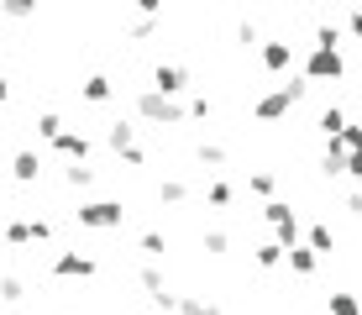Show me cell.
Listing matches in <instances>:
<instances>
[{
	"mask_svg": "<svg viewBox=\"0 0 362 315\" xmlns=\"http://www.w3.org/2000/svg\"><path fill=\"white\" fill-rule=\"evenodd\" d=\"M305 95H310V79H289V84H279V90L257 95V100H252V116H257V121H284Z\"/></svg>",
	"mask_w": 362,
	"mask_h": 315,
	"instance_id": "obj_1",
	"label": "cell"
},
{
	"mask_svg": "<svg viewBox=\"0 0 362 315\" xmlns=\"http://www.w3.org/2000/svg\"><path fill=\"white\" fill-rule=\"evenodd\" d=\"M136 116H142L147 126H184V121H189V110H184L173 95H158L153 84H147V90L136 95Z\"/></svg>",
	"mask_w": 362,
	"mask_h": 315,
	"instance_id": "obj_2",
	"label": "cell"
},
{
	"mask_svg": "<svg viewBox=\"0 0 362 315\" xmlns=\"http://www.w3.org/2000/svg\"><path fill=\"white\" fill-rule=\"evenodd\" d=\"M74 221H79L84 231H121L127 210H121V200H84V205L74 210Z\"/></svg>",
	"mask_w": 362,
	"mask_h": 315,
	"instance_id": "obj_3",
	"label": "cell"
},
{
	"mask_svg": "<svg viewBox=\"0 0 362 315\" xmlns=\"http://www.w3.org/2000/svg\"><path fill=\"white\" fill-rule=\"evenodd\" d=\"M341 74H346V58H341V47H310V58H305V79H310V84L341 79Z\"/></svg>",
	"mask_w": 362,
	"mask_h": 315,
	"instance_id": "obj_4",
	"label": "cell"
},
{
	"mask_svg": "<svg viewBox=\"0 0 362 315\" xmlns=\"http://www.w3.org/2000/svg\"><path fill=\"white\" fill-rule=\"evenodd\" d=\"M0 236H6L11 247H32V242H47V236H53V221H42V216L37 221H11Z\"/></svg>",
	"mask_w": 362,
	"mask_h": 315,
	"instance_id": "obj_5",
	"label": "cell"
},
{
	"mask_svg": "<svg viewBox=\"0 0 362 315\" xmlns=\"http://www.w3.org/2000/svg\"><path fill=\"white\" fill-rule=\"evenodd\" d=\"M153 90L179 100L184 90H189V69H184V63H158V69H153Z\"/></svg>",
	"mask_w": 362,
	"mask_h": 315,
	"instance_id": "obj_6",
	"label": "cell"
},
{
	"mask_svg": "<svg viewBox=\"0 0 362 315\" xmlns=\"http://www.w3.org/2000/svg\"><path fill=\"white\" fill-rule=\"evenodd\" d=\"M95 268H100V263L90 258V252H58V258H53L58 279H95Z\"/></svg>",
	"mask_w": 362,
	"mask_h": 315,
	"instance_id": "obj_7",
	"label": "cell"
},
{
	"mask_svg": "<svg viewBox=\"0 0 362 315\" xmlns=\"http://www.w3.org/2000/svg\"><path fill=\"white\" fill-rule=\"evenodd\" d=\"M257 58H263V69H268V74H289V69H294V47H289V42H279V37L257 47Z\"/></svg>",
	"mask_w": 362,
	"mask_h": 315,
	"instance_id": "obj_8",
	"label": "cell"
},
{
	"mask_svg": "<svg viewBox=\"0 0 362 315\" xmlns=\"http://www.w3.org/2000/svg\"><path fill=\"white\" fill-rule=\"evenodd\" d=\"M11 179H16V184H37V179H42V153L21 147V153L11 158Z\"/></svg>",
	"mask_w": 362,
	"mask_h": 315,
	"instance_id": "obj_9",
	"label": "cell"
},
{
	"mask_svg": "<svg viewBox=\"0 0 362 315\" xmlns=\"http://www.w3.org/2000/svg\"><path fill=\"white\" fill-rule=\"evenodd\" d=\"M53 153L69 158V163H84V158H90V137H84V132H69V126H64V132H58V142H53Z\"/></svg>",
	"mask_w": 362,
	"mask_h": 315,
	"instance_id": "obj_10",
	"label": "cell"
},
{
	"mask_svg": "<svg viewBox=\"0 0 362 315\" xmlns=\"http://www.w3.org/2000/svg\"><path fill=\"white\" fill-rule=\"evenodd\" d=\"M284 263H289V268L299 273V279H310V273L320 268V252L310 247V242H294V247H289V258H284Z\"/></svg>",
	"mask_w": 362,
	"mask_h": 315,
	"instance_id": "obj_11",
	"label": "cell"
},
{
	"mask_svg": "<svg viewBox=\"0 0 362 315\" xmlns=\"http://www.w3.org/2000/svg\"><path fill=\"white\" fill-rule=\"evenodd\" d=\"M110 95H116V84H110L105 74H90V79L79 84V100H90V105H105Z\"/></svg>",
	"mask_w": 362,
	"mask_h": 315,
	"instance_id": "obj_12",
	"label": "cell"
},
{
	"mask_svg": "<svg viewBox=\"0 0 362 315\" xmlns=\"http://www.w3.org/2000/svg\"><path fill=\"white\" fill-rule=\"evenodd\" d=\"M105 147H110V153H127V147H136V126H127V121H110Z\"/></svg>",
	"mask_w": 362,
	"mask_h": 315,
	"instance_id": "obj_13",
	"label": "cell"
},
{
	"mask_svg": "<svg viewBox=\"0 0 362 315\" xmlns=\"http://www.w3.org/2000/svg\"><path fill=\"white\" fill-rule=\"evenodd\" d=\"M58 132H64V116H58V110H42V116H37V137L53 147V142H58Z\"/></svg>",
	"mask_w": 362,
	"mask_h": 315,
	"instance_id": "obj_14",
	"label": "cell"
},
{
	"mask_svg": "<svg viewBox=\"0 0 362 315\" xmlns=\"http://www.w3.org/2000/svg\"><path fill=\"white\" fill-rule=\"evenodd\" d=\"M252 258H257V268H279V263L289 258V247H284V242H263V247L252 252Z\"/></svg>",
	"mask_w": 362,
	"mask_h": 315,
	"instance_id": "obj_15",
	"label": "cell"
},
{
	"mask_svg": "<svg viewBox=\"0 0 362 315\" xmlns=\"http://www.w3.org/2000/svg\"><path fill=\"white\" fill-rule=\"evenodd\" d=\"M158 200H163V205H184V200H189V184L184 179H163L158 184Z\"/></svg>",
	"mask_w": 362,
	"mask_h": 315,
	"instance_id": "obj_16",
	"label": "cell"
},
{
	"mask_svg": "<svg viewBox=\"0 0 362 315\" xmlns=\"http://www.w3.org/2000/svg\"><path fill=\"white\" fill-rule=\"evenodd\" d=\"M205 200H210V205H216V210H226L231 200H236V189H231L226 179H210V184H205Z\"/></svg>",
	"mask_w": 362,
	"mask_h": 315,
	"instance_id": "obj_17",
	"label": "cell"
},
{
	"mask_svg": "<svg viewBox=\"0 0 362 315\" xmlns=\"http://www.w3.org/2000/svg\"><path fill=\"white\" fill-rule=\"evenodd\" d=\"M0 299H6V305H21V299H27V284H21L16 273H0Z\"/></svg>",
	"mask_w": 362,
	"mask_h": 315,
	"instance_id": "obj_18",
	"label": "cell"
},
{
	"mask_svg": "<svg viewBox=\"0 0 362 315\" xmlns=\"http://www.w3.org/2000/svg\"><path fill=\"white\" fill-rule=\"evenodd\" d=\"M199 247H205V252H210V258H221V252H231V236H226V231H221V226H210V231H205V236H199Z\"/></svg>",
	"mask_w": 362,
	"mask_h": 315,
	"instance_id": "obj_19",
	"label": "cell"
},
{
	"mask_svg": "<svg viewBox=\"0 0 362 315\" xmlns=\"http://www.w3.org/2000/svg\"><path fill=\"white\" fill-rule=\"evenodd\" d=\"M326 315H362V305H357V294H346V289H341V294L326 299Z\"/></svg>",
	"mask_w": 362,
	"mask_h": 315,
	"instance_id": "obj_20",
	"label": "cell"
},
{
	"mask_svg": "<svg viewBox=\"0 0 362 315\" xmlns=\"http://www.w3.org/2000/svg\"><path fill=\"white\" fill-rule=\"evenodd\" d=\"M64 184H69V189H90V184H95V168H84V163H69V168H64Z\"/></svg>",
	"mask_w": 362,
	"mask_h": 315,
	"instance_id": "obj_21",
	"label": "cell"
},
{
	"mask_svg": "<svg viewBox=\"0 0 362 315\" xmlns=\"http://www.w3.org/2000/svg\"><path fill=\"white\" fill-rule=\"evenodd\" d=\"M0 11H6V21H27L37 16V0H0Z\"/></svg>",
	"mask_w": 362,
	"mask_h": 315,
	"instance_id": "obj_22",
	"label": "cell"
},
{
	"mask_svg": "<svg viewBox=\"0 0 362 315\" xmlns=\"http://www.w3.org/2000/svg\"><path fill=\"white\" fill-rule=\"evenodd\" d=\"M194 158L205 163V168H221V163H226V147H221V142H199V147H194Z\"/></svg>",
	"mask_w": 362,
	"mask_h": 315,
	"instance_id": "obj_23",
	"label": "cell"
},
{
	"mask_svg": "<svg viewBox=\"0 0 362 315\" xmlns=\"http://www.w3.org/2000/svg\"><path fill=\"white\" fill-rule=\"evenodd\" d=\"M315 126H320L326 137H341V126H346V110H336V105H331V110H320V121H315Z\"/></svg>",
	"mask_w": 362,
	"mask_h": 315,
	"instance_id": "obj_24",
	"label": "cell"
},
{
	"mask_svg": "<svg viewBox=\"0 0 362 315\" xmlns=\"http://www.w3.org/2000/svg\"><path fill=\"white\" fill-rule=\"evenodd\" d=\"M136 284L147 289V299H153V294H163V268H153V263H147V268L136 273Z\"/></svg>",
	"mask_w": 362,
	"mask_h": 315,
	"instance_id": "obj_25",
	"label": "cell"
},
{
	"mask_svg": "<svg viewBox=\"0 0 362 315\" xmlns=\"http://www.w3.org/2000/svg\"><path fill=\"white\" fill-rule=\"evenodd\" d=\"M310 247L315 252H336V231L331 226H310Z\"/></svg>",
	"mask_w": 362,
	"mask_h": 315,
	"instance_id": "obj_26",
	"label": "cell"
},
{
	"mask_svg": "<svg viewBox=\"0 0 362 315\" xmlns=\"http://www.w3.org/2000/svg\"><path fill=\"white\" fill-rule=\"evenodd\" d=\"M127 37H132V42H147V37H158V16H136Z\"/></svg>",
	"mask_w": 362,
	"mask_h": 315,
	"instance_id": "obj_27",
	"label": "cell"
},
{
	"mask_svg": "<svg viewBox=\"0 0 362 315\" xmlns=\"http://www.w3.org/2000/svg\"><path fill=\"white\" fill-rule=\"evenodd\" d=\"M315 47H341V27H336V21H320L315 27Z\"/></svg>",
	"mask_w": 362,
	"mask_h": 315,
	"instance_id": "obj_28",
	"label": "cell"
},
{
	"mask_svg": "<svg viewBox=\"0 0 362 315\" xmlns=\"http://www.w3.org/2000/svg\"><path fill=\"white\" fill-rule=\"evenodd\" d=\"M184 110H189V121H205V116H216V100H210V95H194Z\"/></svg>",
	"mask_w": 362,
	"mask_h": 315,
	"instance_id": "obj_29",
	"label": "cell"
},
{
	"mask_svg": "<svg viewBox=\"0 0 362 315\" xmlns=\"http://www.w3.org/2000/svg\"><path fill=\"white\" fill-rule=\"evenodd\" d=\"M136 247H142L147 258H163V252H168V242H163V231H142V242H136Z\"/></svg>",
	"mask_w": 362,
	"mask_h": 315,
	"instance_id": "obj_30",
	"label": "cell"
},
{
	"mask_svg": "<svg viewBox=\"0 0 362 315\" xmlns=\"http://www.w3.org/2000/svg\"><path fill=\"white\" fill-rule=\"evenodd\" d=\"M273 184H279V179H273V173H247V189H252V195H273Z\"/></svg>",
	"mask_w": 362,
	"mask_h": 315,
	"instance_id": "obj_31",
	"label": "cell"
},
{
	"mask_svg": "<svg viewBox=\"0 0 362 315\" xmlns=\"http://www.w3.org/2000/svg\"><path fill=\"white\" fill-rule=\"evenodd\" d=\"M236 42H247V47H263V32H257V21H242V27H236Z\"/></svg>",
	"mask_w": 362,
	"mask_h": 315,
	"instance_id": "obj_32",
	"label": "cell"
},
{
	"mask_svg": "<svg viewBox=\"0 0 362 315\" xmlns=\"http://www.w3.org/2000/svg\"><path fill=\"white\" fill-rule=\"evenodd\" d=\"M341 147H346V153H357V147H362V126H352V121L341 126Z\"/></svg>",
	"mask_w": 362,
	"mask_h": 315,
	"instance_id": "obj_33",
	"label": "cell"
},
{
	"mask_svg": "<svg viewBox=\"0 0 362 315\" xmlns=\"http://www.w3.org/2000/svg\"><path fill=\"white\" fill-rule=\"evenodd\" d=\"M153 310H163V315L179 310V294H168V289H163V294H153Z\"/></svg>",
	"mask_w": 362,
	"mask_h": 315,
	"instance_id": "obj_34",
	"label": "cell"
},
{
	"mask_svg": "<svg viewBox=\"0 0 362 315\" xmlns=\"http://www.w3.org/2000/svg\"><path fill=\"white\" fill-rule=\"evenodd\" d=\"M136 11H142V16H163V0H132Z\"/></svg>",
	"mask_w": 362,
	"mask_h": 315,
	"instance_id": "obj_35",
	"label": "cell"
},
{
	"mask_svg": "<svg viewBox=\"0 0 362 315\" xmlns=\"http://www.w3.org/2000/svg\"><path fill=\"white\" fill-rule=\"evenodd\" d=\"M346 173H352V179L362 184V147H357V153H346Z\"/></svg>",
	"mask_w": 362,
	"mask_h": 315,
	"instance_id": "obj_36",
	"label": "cell"
},
{
	"mask_svg": "<svg viewBox=\"0 0 362 315\" xmlns=\"http://www.w3.org/2000/svg\"><path fill=\"white\" fill-rule=\"evenodd\" d=\"M346 32H352V37H362V6L352 11V16H346Z\"/></svg>",
	"mask_w": 362,
	"mask_h": 315,
	"instance_id": "obj_37",
	"label": "cell"
},
{
	"mask_svg": "<svg viewBox=\"0 0 362 315\" xmlns=\"http://www.w3.org/2000/svg\"><path fill=\"white\" fill-rule=\"evenodd\" d=\"M346 210H352V216L362 221V189H357V195H352V200H346Z\"/></svg>",
	"mask_w": 362,
	"mask_h": 315,
	"instance_id": "obj_38",
	"label": "cell"
},
{
	"mask_svg": "<svg viewBox=\"0 0 362 315\" xmlns=\"http://www.w3.org/2000/svg\"><path fill=\"white\" fill-rule=\"evenodd\" d=\"M6 100H11V79H0V105H6Z\"/></svg>",
	"mask_w": 362,
	"mask_h": 315,
	"instance_id": "obj_39",
	"label": "cell"
},
{
	"mask_svg": "<svg viewBox=\"0 0 362 315\" xmlns=\"http://www.w3.org/2000/svg\"><path fill=\"white\" fill-rule=\"evenodd\" d=\"M0 32H6V11H0Z\"/></svg>",
	"mask_w": 362,
	"mask_h": 315,
	"instance_id": "obj_40",
	"label": "cell"
},
{
	"mask_svg": "<svg viewBox=\"0 0 362 315\" xmlns=\"http://www.w3.org/2000/svg\"><path fill=\"white\" fill-rule=\"evenodd\" d=\"M352 6H362V0H352Z\"/></svg>",
	"mask_w": 362,
	"mask_h": 315,
	"instance_id": "obj_41",
	"label": "cell"
}]
</instances>
